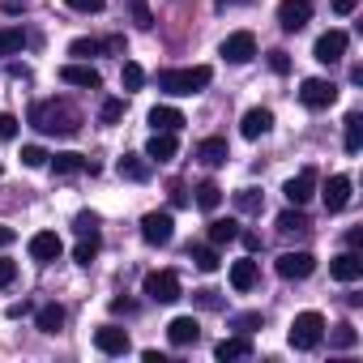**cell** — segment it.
<instances>
[{"label":"cell","instance_id":"obj_1","mask_svg":"<svg viewBox=\"0 0 363 363\" xmlns=\"http://www.w3.org/2000/svg\"><path fill=\"white\" fill-rule=\"evenodd\" d=\"M30 124L48 137H73L82 128V111L69 107L65 99H43V103L30 107Z\"/></svg>","mask_w":363,"mask_h":363},{"label":"cell","instance_id":"obj_2","mask_svg":"<svg viewBox=\"0 0 363 363\" xmlns=\"http://www.w3.org/2000/svg\"><path fill=\"white\" fill-rule=\"evenodd\" d=\"M210 82H214V69H210V65L162 69V73H158V90H167V94H201Z\"/></svg>","mask_w":363,"mask_h":363},{"label":"cell","instance_id":"obj_3","mask_svg":"<svg viewBox=\"0 0 363 363\" xmlns=\"http://www.w3.org/2000/svg\"><path fill=\"white\" fill-rule=\"evenodd\" d=\"M320 337H325V316L320 312H299L295 320H291V333H286V342L295 346V350H316L320 346Z\"/></svg>","mask_w":363,"mask_h":363},{"label":"cell","instance_id":"obj_4","mask_svg":"<svg viewBox=\"0 0 363 363\" xmlns=\"http://www.w3.org/2000/svg\"><path fill=\"white\" fill-rule=\"evenodd\" d=\"M145 295L154 303H175L179 295H184V286H179L175 269H154V274H145Z\"/></svg>","mask_w":363,"mask_h":363},{"label":"cell","instance_id":"obj_5","mask_svg":"<svg viewBox=\"0 0 363 363\" xmlns=\"http://www.w3.org/2000/svg\"><path fill=\"white\" fill-rule=\"evenodd\" d=\"M299 103H303L308 111H325V107L337 103V86L325 82V77H308V82L299 86Z\"/></svg>","mask_w":363,"mask_h":363},{"label":"cell","instance_id":"obj_6","mask_svg":"<svg viewBox=\"0 0 363 363\" xmlns=\"http://www.w3.org/2000/svg\"><path fill=\"white\" fill-rule=\"evenodd\" d=\"M218 56H223L227 65H248V60L257 56V35H252V30H235V35H227L223 48H218Z\"/></svg>","mask_w":363,"mask_h":363},{"label":"cell","instance_id":"obj_7","mask_svg":"<svg viewBox=\"0 0 363 363\" xmlns=\"http://www.w3.org/2000/svg\"><path fill=\"white\" fill-rule=\"evenodd\" d=\"M171 235H175V218H171V210H154V214L141 218V240H145V244L162 248V244H171Z\"/></svg>","mask_w":363,"mask_h":363},{"label":"cell","instance_id":"obj_8","mask_svg":"<svg viewBox=\"0 0 363 363\" xmlns=\"http://www.w3.org/2000/svg\"><path fill=\"white\" fill-rule=\"evenodd\" d=\"M274 269H278V278H286V282H303V278L316 269V257H312V252H282V257L274 261Z\"/></svg>","mask_w":363,"mask_h":363},{"label":"cell","instance_id":"obj_9","mask_svg":"<svg viewBox=\"0 0 363 363\" xmlns=\"http://www.w3.org/2000/svg\"><path fill=\"white\" fill-rule=\"evenodd\" d=\"M312 22V0H282V5H278V26L282 30H303Z\"/></svg>","mask_w":363,"mask_h":363},{"label":"cell","instance_id":"obj_10","mask_svg":"<svg viewBox=\"0 0 363 363\" xmlns=\"http://www.w3.org/2000/svg\"><path fill=\"white\" fill-rule=\"evenodd\" d=\"M282 193H286V201H291V206H308V201H312V193H316V171H312V167H303L299 175H291L286 184H282Z\"/></svg>","mask_w":363,"mask_h":363},{"label":"cell","instance_id":"obj_11","mask_svg":"<svg viewBox=\"0 0 363 363\" xmlns=\"http://www.w3.org/2000/svg\"><path fill=\"white\" fill-rule=\"evenodd\" d=\"M26 248H30V261H39V265H52V261L65 252V244H60V235H56V231H35Z\"/></svg>","mask_w":363,"mask_h":363},{"label":"cell","instance_id":"obj_12","mask_svg":"<svg viewBox=\"0 0 363 363\" xmlns=\"http://www.w3.org/2000/svg\"><path fill=\"white\" fill-rule=\"evenodd\" d=\"M312 56H316L320 65H337V60L346 56V30H325V35L316 39V48H312Z\"/></svg>","mask_w":363,"mask_h":363},{"label":"cell","instance_id":"obj_13","mask_svg":"<svg viewBox=\"0 0 363 363\" xmlns=\"http://www.w3.org/2000/svg\"><path fill=\"white\" fill-rule=\"evenodd\" d=\"M94 346L103 350V354H128V329H120V325H103V329H94Z\"/></svg>","mask_w":363,"mask_h":363},{"label":"cell","instance_id":"obj_14","mask_svg":"<svg viewBox=\"0 0 363 363\" xmlns=\"http://www.w3.org/2000/svg\"><path fill=\"white\" fill-rule=\"evenodd\" d=\"M346 206H350V175H329V184H325V210L342 214Z\"/></svg>","mask_w":363,"mask_h":363},{"label":"cell","instance_id":"obj_15","mask_svg":"<svg viewBox=\"0 0 363 363\" xmlns=\"http://www.w3.org/2000/svg\"><path fill=\"white\" fill-rule=\"evenodd\" d=\"M167 337H171V346H197V337H201L197 316H175L167 325Z\"/></svg>","mask_w":363,"mask_h":363},{"label":"cell","instance_id":"obj_16","mask_svg":"<svg viewBox=\"0 0 363 363\" xmlns=\"http://www.w3.org/2000/svg\"><path fill=\"white\" fill-rule=\"evenodd\" d=\"M269 128H274V111H269V107H252V111H244V120H240V133H244L248 141L265 137Z\"/></svg>","mask_w":363,"mask_h":363},{"label":"cell","instance_id":"obj_17","mask_svg":"<svg viewBox=\"0 0 363 363\" xmlns=\"http://www.w3.org/2000/svg\"><path fill=\"white\" fill-rule=\"evenodd\" d=\"M48 162H52V171H56V175H82V171H90V175H94V171H99V167H94L86 154H73V150H65V154H52Z\"/></svg>","mask_w":363,"mask_h":363},{"label":"cell","instance_id":"obj_18","mask_svg":"<svg viewBox=\"0 0 363 363\" xmlns=\"http://www.w3.org/2000/svg\"><path fill=\"white\" fill-rule=\"evenodd\" d=\"M329 274H333L337 282H359V278H363V257L350 248V252H342V257L329 261Z\"/></svg>","mask_w":363,"mask_h":363},{"label":"cell","instance_id":"obj_19","mask_svg":"<svg viewBox=\"0 0 363 363\" xmlns=\"http://www.w3.org/2000/svg\"><path fill=\"white\" fill-rule=\"evenodd\" d=\"M175 154H179L175 133H154V137L145 141V158H150V162H171Z\"/></svg>","mask_w":363,"mask_h":363},{"label":"cell","instance_id":"obj_20","mask_svg":"<svg viewBox=\"0 0 363 363\" xmlns=\"http://www.w3.org/2000/svg\"><path fill=\"white\" fill-rule=\"evenodd\" d=\"M150 158L145 154H120V162H116V171L124 175V179H133V184H145V179H150Z\"/></svg>","mask_w":363,"mask_h":363},{"label":"cell","instance_id":"obj_21","mask_svg":"<svg viewBox=\"0 0 363 363\" xmlns=\"http://www.w3.org/2000/svg\"><path fill=\"white\" fill-rule=\"evenodd\" d=\"M60 82L82 86V90H99V86H103L99 69H90V65H65V69H60Z\"/></svg>","mask_w":363,"mask_h":363},{"label":"cell","instance_id":"obj_22","mask_svg":"<svg viewBox=\"0 0 363 363\" xmlns=\"http://www.w3.org/2000/svg\"><path fill=\"white\" fill-rule=\"evenodd\" d=\"M248 354H252V342H248V333L223 337V342L214 346V359H223V363H231V359H248Z\"/></svg>","mask_w":363,"mask_h":363},{"label":"cell","instance_id":"obj_23","mask_svg":"<svg viewBox=\"0 0 363 363\" xmlns=\"http://www.w3.org/2000/svg\"><path fill=\"white\" fill-rule=\"evenodd\" d=\"M150 128H154V133H179V128H184V111H175V107H154V111H150Z\"/></svg>","mask_w":363,"mask_h":363},{"label":"cell","instance_id":"obj_24","mask_svg":"<svg viewBox=\"0 0 363 363\" xmlns=\"http://www.w3.org/2000/svg\"><path fill=\"white\" fill-rule=\"evenodd\" d=\"M197 158H201L206 167H223V162L231 158V150H227V141H223V137H206V141L197 145Z\"/></svg>","mask_w":363,"mask_h":363},{"label":"cell","instance_id":"obj_25","mask_svg":"<svg viewBox=\"0 0 363 363\" xmlns=\"http://www.w3.org/2000/svg\"><path fill=\"white\" fill-rule=\"evenodd\" d=\"M257 278H261V274H257V261H252V257H244V261H235V265H231V286H235L240 295H244V291H252V286H257Z\"/></svg>","mask_w":363,"mask_h":363},{"label":"cell","instance_id":"obj_26","mask_svg":"<svg viewBox=\"0 0 363 363\" xmlns=\"http://www.w3.org/2000/svg\"><path fill=\"white\" fill-rule=\"evenodd\" d=\"M35 325H39V333H60L65 329V308L60 303H43L39 316H35Z\"/></svg>","mask_w":363,"mask_h":363},{"label":"cell","instance_id":"obj_27","mask_svg":"<svg viewBox=\"0 0 363 363\" xmlns=\"http://www.w3.org/2000/svg\"><path fill=\"white\" fill-rule=\"evenodd\" d=\"M342 141H346V154H359V150H363V116H359V111H350V116H346Z\"/></svg>","mask_w":363,"mask_h":363},{"label":"cell","instance_id":"obj_28","mask_svg":"<svg viewBox=\"0 0 363 363\" xmlns=\"http://www.w3.org/2000/svg\"><path fill=\"white\" fill-rule=\"evenodd\" d=\"M312 223H308V214H303V206H295V210H286V214H278V231L282 235H303Z\"/></svg>","mask_w":363,"mask_h":363},{"label":"cell","instance_id":"obj_29","mask_svg":"<svg viewBox=\"0 0 363 363\" xmlns=\"http://www.w3.org/2000/svg\"><path fill=\"white\" fill-rule=\"evenodd\" d=\"M231 240H240V223H235V218H214V223H210V244L223 248V244H231Z\"/></svg>","mask_w":363,"mask_h":363},{"label":"cell","instance_id":"obj_30","mask_svg":"<svg viewBox=\"0 0 363 363\" xmlns=\"http://www.w3.org/2000/svg\"><path fill=\"white\" fill-rule=\"evenodd\" d=\"M329 346H333V350H350V346H359V329H354L350 320L333 325V333H329Z\"/></svg>","mask_w":363,"mask_h":363},{"label":"cell","instance_id":"obj_31","mask_svg":"<svg viewBox=\"0 0 363 363\" xmlns=\"http://www.w3.org/2000/svg\"><path fill=\"white\" fill-rule=\"evenodd\" d=\"M197 206H201L206 214H214V210L223 206V189L214 184V179H206V184H197Z\"/></svg>","mask_w":363,"mask_h":363},{"label":"cell","instance_id":"obj_32","mask_svg":"<svg viewBox=\"0 0 363 363\" xmlns=\"http://www.w3.org/2000/svg\"><path fill=\"white\" fill-rule=\"evenodd\" d=\"M22 48H26V35L18 26H0V56H13Z\"/></svg>","mask_w":363,"mask_h":363},{"label":"cell","instance_id":"obj_33","mask_svg":"<svg viewBox=\"0 0 363 363\" xmlns=\"http://www.w3.org/2000/svg\"><path fill=\"white\" fill-rule=\"evenodd\" d=\"M120 86H124V94H137V90H141V86H145V69H141V65H133V60H128V65H124V69H120Z\"/></svg>","mask_w":363,"mask_h":363},{"label":"cell","instance_id":"obj_34","mask_svg":"<svg viewBox=\"0 0 363 363\" xmlns=\"http://www.w3.org/2000/svg\"><path fill=\"white\" fill-rule=\"evenodd\" d=\"M99 244H103V240H99V231H90V235H82V244L73 248V261H77V265H90V261L99 257Z\"/></svg>","mask_w":363,"mask_h":363},{"label":"cell","instance_id":"obj_35","mask_svg":"<svg viewBox=\"0 0 363 363\" xmlns=\"http://www.w3.org/2000/svg\"><path fill=\"white\" fill-rule=\"evenodd\" d=\"M193 265L201 269V274H214L218 265H223V257H218V248L210 244V248H193Z\"/></svg>","mask_w":363,"mask_h":363},{"label":"cell","instance_id":"obj_36","mask_svg":"<svg viewBox=\"0 0 363 363\" xmlns=\"http://www.w3.org/2000/svg\"><path fill=\"white\" fill-rule=\"evenodd\" d=\"M128 18L137 30H150L154 26V13H150V0H128Z\"/></svg>","mask_w":363,"mask_h":363},{"label":"cell","instance_id":"obj_37","mask_svg":"<svg viewBox=\"0 0 363 363\" xmlns=\"http://www.w3.org/2000/svg\"><path fill=\"white\" fill-rule=\"evenodd\" d=\"M235 206H240V214H261L265 197H261L257 189H240V193H235Z\"/></svg>","mask_w":363,"mask_h":363},{"label":"cell","instance_id":"obj_38","mask_svg":"<svg viewBox=\"0 0 363 363\" xmlns=\"http://www.w3.org/2000/svg\"><path fill=\"white\" fill-rule=\"evenodd\" d=\"M48 150L43 145H22V167H48Z\"/></svg>","mask_w":363,"mask_h":363},{"label":"cell","instance_id":"obj_39","mask_svg":"<svg viewBox=\"0 0 363 363\" xmlns=\"http://www.w3.org/2000/svg\"><path fill=\"white\" fill-rule=\"evenodd\" d=\"M69 56L90 60V56H99V43H94V39H73V43H69Z\"/></svg>","mask_w":363,"mask_h":363},{"label":"cell","instance_id":"obj_40","mask_svg":"<svg viewBox=\"0 0 363 363\" xmlns=\"http://www.w3.org/2000/svg\"><path fill=\"white\" fill-rule=\"evenodd\" d=\"M120 116H124V99H107V103L99 107V120H103V124H116Z\"/></svg>","mask_w":363,"mask_h":363},{"label":"cell","instance_id":"obj_41","mask_svg":"<svg viewBox=\"0 0 363 363\" xmlns=\"http://www.w3.org/2000/svg\"><path fill=\"white\" fill-rule=\"evenodd\" d=\"M231 329H240V333L261 329V312H240V316H231Z\"/></svg>","mask_w":363,"mask_h":363},{"label":"cell","instance_id":"obj_42","mask_svg":"<svg viewBox=\"0 0 363 363\" xmlns=\"http://www.w3.org/2000/svg\"><path fill=\"white\" fill-rule=\"evenodd\" d=\"M13 137H18V116L0 111V141H13Z\"/></svg>","mask_w":363,"mask_h":363},{"label":"cell","instance_id":"obj_43","mask_svg":"<svg viewBox=\"0 0 363 363\" xmlns=\"http://www.w3.org/2000/svg\"><path fill=\"white\" fill-rule=\"evenodd\" d=\"M69 9H77V13H103L107 9V0H65Z\"/></svg>","mask_w":363,"mask_h":363},{"label":"cell","instance_id":"obj_44","mask_svg":"<svg viewBox=\"0 0 363 363\" xmlns=\"http://www.w3.org/2000/svg\"><path fill=\"white\" fill-rule=\"evenodd\" d=\"M269 69H274L278 77H286V73H291V56H286L282 48H278V52H269Z\"/></svg>","mask_w":363,"mask_h":363},{"label":"cell","instance_id":"obj_45","mask_svg":"<svg viewBox=\"0 0 363 363\" xmlns=\"http://www.w3.org/2000/svg\"><path fill=\"white\" fill-rule=\"evenodd\" d=\"M197 303L210 308V312H218V308H223V291H210V286H206V291H197Z\"/></svg>","mask_w":363,"mask_h":363},{"label":"cell","instance_id":"obj_46","mask_svg":"<svg viewBox=\"0 0 363 363\" xmlns=\"http://www.w3.org/2000/svg\"><path fill=\"white\" fill-rule=\"evenodd\" d=\"M73 231H77V235H90V231H99V218H94V214H77V218H73Z\"/></svg>","mask_w":363,"mask_h":363},{"label":"cell","instance_id":"obj_47","mask_svg":"<svg viewBox=\"0 0 363 363\" xmlns=\"http://www.w3.org/2000/svg\"><path fill=\"white\" fill-rule=\"evenodd\" d=\"M13 278H18V265H13L9 257H0V291H5V286H9Z\"/></svg>","mask_w":363,"mask_h":363},{"label":"cell","instance_id":"obj_48","mask_svg":"<svg viewBox=\"0 0 363 363\" xmlns=\"http://www.w3.org/2000/svg\"><path fill=\"white\" fill-rule=\"evenodd\" d=\"M111 312H116V316H133V312H137V303L120 295V299H111Z\"/></svg>","mask_w":363,"mask_h":363},{"label":"cell","instance_id":"obj_49","mask_svg":"<svg viewBox=\"0 0 363 363\" xmlns=\"http://www.w3.org/2000/svg\"><path fill=\"white\" fill-rule=\"evenodd\" d=\"M329 5H333V13H342V18H350V13L359 9V0H329Z\"/></svg>","mask_w":363,"mask_h":363},{"label":"cell","instance_id":"obj_50","mask_svg":"<svg viewBox=\"0 0 363 363\" xmlns=\"http://www.w3.org/2000/svg\"><path fill=\"white\" fill-rule=\"evenodd\" d=\"M0 9H5V13H26L30 0H0Z\"/></svg>","mask_w":363,"mask_h":363},{"label":"cell","instance_id":"obj_51","mask_svg":"<svg viewBox=\"0 0 363 363\" xmlns=\"http://www.w3.org/2000/svg\"><path fill=\"white\" fill-rule=\"evenodd\" d=\"M346 244H350V248H363V227H350V231H346Z\"/></svg>","mask_w":363,"mask_h":363},{"label":"cell","instance_id":"obj_52","mask_svg":"<svg viewBox=\"0 0 363 363\" xmlns=\"http://www.w3.org/2000/svg\"><path fill=\"white\" fill-rule=\"evenodd\" d=\"M240 240H244V248H248V252H257V248H261V235H252V231H240Z\"/></svg>","mask_w":363,"mask_h":363},{"label":"cell","instance_id":"obj_53","mask_svg":"<svg viewBox=\"0 0 363 363\" xmlns=\"http://www.w3.org/2000/svg\"><path fill=\"white\" fill-rule=\"evenodd\" d=\"M13 240H18V231H13V227H0V248H9Z\"/></svg>","mask_w":363,"mask_h":363},{"label":"cell","instance_id":"obj_54","mask_svg":"<svg viewBox=\"0 0 363 363\" xmlns=\"http://www.w3.org/2000/svg\"><path fill=\"white\" fill-rule=\"evenodd\" d=\"M171 206H189V193H184V189H179V184L171 189Z\"/></svg>","mask_w":363,"mask_h":363},{"label":"cell","instance_id":"obj_55","mask_svg":"<svg viewBox=\"0 0 363 363\" xmlns=\"http://www.w3.org/2000/svg\"><path fill=\"white\" fill-rule=\"evenodd\" d=\"M9 77H22V82H30V69H26V65H9Z\"/></svg>","mask_w":363,"mask_h":363},{"label":"cell","instance_id":"obj_56","mask_svg":"<svg viewBox=\"0 0 363 363\" xmlns=\"http://www.w3.org/2000/svg\"><path fill=\"white\" fill-rule=\"evenodd\" d=\"M26 312H30V303H26V299H22V303H9V316H26Z\"/></svg>","mask_w":363,"mask_h":363},{"label":"cell","instance_id":"obj_57","mask_svg":"<svg viewBox=\"0 0 363 363\" xmlns=\"http://www.w3.org/2000/svg\"><path fill=\"white\" fill-rule=\"evenodd\" d=\"M227 5H248V0H218V9H227Z\"/></svg>","mask_w":363,"mask_h":363}]
</instances>
